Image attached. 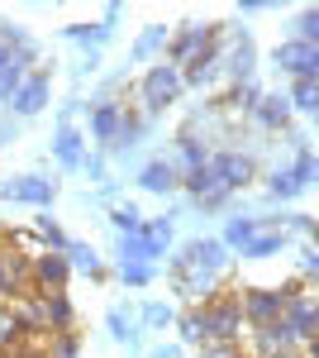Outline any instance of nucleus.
Returning a JSON list of instances; mask_svg holds the SVG:
<instances>
[{"label": "nucleus", "instance_id": "nucleus-1", "mask_svg": "<svg viewBox=\"0 0 319 358\" xmlns=\"http://www.w3.org/2000/svg\"><path fill=\"white\" fill-rule=\"evenodd\" d=\"M195 315H200V334H205V344H234L239 330H243L239 296H214V301H205Z\"/></svg>", "mask_w": 319, "mask_h": 358}, {"label": "nucleus", "instance_id": "nucleus-2", "mask_svg": "<svg viewBox=\"0 0 319 358\" xmlns=\"http://www.w3.org/2000/svg\"><path fill=\"white\" fill-rule=\"evenodd\" d=\"M181 91H186V77H181V67H172L167 57L148 67V77H143V115H162L167 106H177L181 101Z\"/></svg>", "mask_w": 319, "mask_h": 358}, {"label": "nucleus", "instance_id": "nucleus-3", "mask_svg": "<svg viewBox=\"0 0 319 358\" xmlns=\"http://www.w3.org/2000/svg\"><path fill=\"white\" fill-rule=\"evenodd\" d=\"M295 296H300V287H286V292H272V287L239 292L243 320H253V330H262V325H276V320H286V306H291Z\"/></svg>", "mask_w": 319, "mask_h": 358}, {"label": "nucleus", "instance_id": "nucleus-4", "mask_svg": "<svg viewBox=\"0 0 319 358\" xmlns=\"http://www.w3.org/2000/svg\"><path fill=\"white\" fill-rule=\"evenodd\" d=\"M214 29L219 24H181L177 34H172V43H167V62H172V67H186L191 57L210 53L214 48Z\"/></svg>", "mask_w": 319, "mask_h": 358}, {"label": "nucleus", "instance_id": "nucleus-5", "mask_svg": "<svg viewBox=\"0 0 319 358\" xmlns=\"http://www.w3.org/2000/svg\"><path fill=\"white\" fill-rule=\"evenodd\" d=\"M276 67L281 72H291L295 82H319V48L310 43H300V38H286V43H276Z\"/></svg>", "mask_w": 319, "mask_h": 358}, {"label": "nucleus", "instance_id": "nucleus-6", "mask_svg": "<svg viewBox=\"0 0 319 358\" xmlns=\"http://www.w3.org/2000/svg\"><path fill=\"white\" fill-rule=\"evenodd\" d=\"M224 263H229L224 239H191V244L172 258V273H186V268H210V273H219Z\"/></svg>", "mask_w": 319, "mask_h": 358}, {"label": "nucleus", "instance_id": "nucleus-7", "mask_svg": "<svg viewBox=\"0 0 319 358\" xmlns=\"http://www.w3.org/2000/svg\"><path fill=\"white\" fill-rule=\"evenodd\" d=\"M67 277H72L67 253H34V292H43V296L67 292Z\"/></svg>", "mask_w": 319, "mask_h": 358}, {"label": "nucleus", "instance_id": "nucleus-8", "mask_svg": "<svg viewBox=\"0 0 319 358\" xmlns=\"http://www.w3.org/2000/svg\"><path fill=\"white\" fill-rule=\"evenodd\" d=\"M210 167L219 172V182H224L229 192H243V187L258 177V167H253V158H248V153H214Z\"/></svg>", "mask_w": 319, "mask_h": 358}, {"label": "nucleus", "instance_id": "nucleus-9", "mask_svg": "<svg viewBox=\"0 0 319 358\" xmlns=\"http://www.w3.org/2000/svg\"><path fill=\"white\" fill-rule=\"evenodd\" d=\"M124 115H129V110H124L119 101H101V106L91 110V134L114 148V143H119V129H124Z\"/></svg>", "mask_w": 319, "mask_h": 358}, {"label": "nucleus", "instance_id": "nucleus-10", "mask_svg": "<svg viewBox=\"0 0 319 358\" xmlns=\"http://www.w3.org/2000/svg\"><path fill=\"white\" fill-rule=\"evenodd\" d=\"M138 187H143V192H153V196L177 192V187H181V167L167 163V158H153V163L138 172Z\"/></svg>", "mask_w": 319, "mask_h": 358}, {"label": "nucleus", "instance_id": "nucleus-11", "mask_svg": "<svg viewBox=\"0 0 319 358\" xmlns=\"http://www.w3.org/2000/svg\"><path fill=\"white\" fill-rule=\"evenodd\" d=\"M5 196H10V201H24V206H53L57 182H48V177H15V182L5 187Z\"/></svg>", "mask_w": 319, "mask_h": 358}, {"label": "nucleus", "instance_id": "nucleus-12", "mask_svg": "<svg viewBox=\"0 0 319 358\" xmlns=\"http://www.w3.org/2000/svg\"><path fill=\"white\" fill-rule=\"evenodd\" d=\"M286 330H291L295 344H305V339L319 330V306L310 301V296H295V301L286 306Z\"/></svg>", "mask_w": 319, "mask_h": 358}, {"label": "nucleus", "instance_id": "nucleus-13", "mask_svg": "<svg viewBox=\"0 0 319 358\" xmlns=\"http://www.w3.org/2000/svg\"><path fill=\"white\" fill-rule=\"evenodd\" d=\"M48 96H53V86H48V77L43 72H34V77H24V86L15 91V115H38L43 106H48Z\"/></svg>", "mask_w": 319, "mask_h": 358}, {"label": "nucleus", "instance_id": "nucleus-14", "mask_svg": "<svg viewBox=\"0 0 319 358\" xmlns=\"http://www.w3.org/2000/svg\"><path fill=\"white\" fill-rule=\"evenodd\" d=\"M214 287H219V273H210V268H186V273H177V292L181 296H191V301H214Z\"/></svg>", "mask_w": 319, "mask_h": 358}, {"label": "nucleus", "instance_id": "nucleus-15", "mask_svg": "<svg viewBox=\"0 0 319 358\" xmlns=\"http://www.w3.org/2000/svg\"><path fill=\"white\" fill-rule=\"evenodd\" d=\"M253 349L262 358H286L295 349L291 330H286V320H276V325H262V330H253Z\"/></svg>", "mask_w": 319, "mask_h": 358}, {"label": "nucleus", "instance_id": "nucleus-16", "mask_svg": "<svg viewBox=\"0 0 319 358\" xmlns=\"http://www.w3.org/2000/svg\"><path fill=\"white\" fill-rule=\"evenodd\" d=\"M53 158H57L62 167H67V172H72V167H86L81 129H72V124H62V129H57V138H53Z\"/></svg>", "mask_w": 319, "mask_h": 358}, {"label": "nucleus", "instance_id": "nucleus-17", "mask_svg": "<svg viewBox=\"0 0 319 358\" xmlns=\"http://www.w3.org/2000/svg\"><path fill=\"white\" fill-rule=\"evenodd\" d=\"M253 115H258L262 129H286L291 124V96H262Z\"/></svg>", "mask_w": 319, "mask_h": 358}, {"label": "nucleus", "instance_id": "nucleus-18", "mask_svg": "<svg viewBox=\"0 0 319 358\" xmlns=\"http://www.w3.org/2000/svg\"><path fill=\"white\" fill-rule=\"evenodd\" d=\"M219 62H224V53H219V43H214L210 53L191 57L186 67H181V77H186V86H205V82H214V72H219Z\"/></svg>", "mask_w": 319, "mask_h": 358}, {"label": "nucleus", "instance_id": "nucleus-19", "mask_svg": "<svg viewBox=\"0 0 319 358\" xmlns=\"http://www.w3.org/2000/svg\"><path fill=\"white\" fill-rule=\"evenodd\" d=\"M167 43H172V29L167 24H148L143 34H138V43H133V62H153Z\"/></svg>", "mask_w": 319, "mask_h": 358}, {"label": "nucleus", "instance_id": "nucleus-20", "mask_svg": "<svg viewBox=\"0 0 319 358\" xmlns=\"http://www.w3.org/2000/svg\"><path fill=\"white\" fill-rule=\"evenodd\" d=\"M258 234H267V220H258V215H239V220H229V229H224V248H248Z\"/></svg>", "mask_w": 319, "mask_h": 358}, {"label": "nucleus", "instance_id": "nucleus-21", "mask_svg": "<svg viewBox=\"0 0 319 358\" xmlns=\"http://www.w3.org/2000/svg\"><path fill=\"white\" fill-rule=\"evenodd\" d=\"M253 67H258V48H253V38L243 34L239 43H234V53H229V77H234V86L253 82Z\"/></svg>", "mask_w": 319, "mask_h": 358}, {"label": "nucleus", "instance_id": "nucleus-22", "mask_svg": "<svg viewBox=\"0 0 319 358\" xmlns=\"http://www.w3.org/2000/svg\"><path fill=\"white\" fill-rule=\"evenodd\" d=\"M20 339H24L20 310H15V306H0V354H5V349H20Z\"/></svg>", "mask_w": 319, "mask_h": 358}, {"label": "nucleus", "instance_id": "nucleus-23", "mask_svg": "<svg viewBox=\"0 0 319 358\" xmlns=\"http://www.w3.org/2000/svg\"><path fill=\"white\" fill-rule=\"evenodd\" d=\"M281 248H286V234H281V229H267V234H258L253 244L243 248V258L258 263V258H272V253H281Z\"/></svg>", "mask_w": 319, "mask_h": 358}, {"label": "nucleus", "instance_id": "nucleus-24", "mask_svg": "<svg viewBox=\"0 0 319 358\" xmlns=\"http://www.w3.org/2000/svg\"><path fill=\"white\" fill-rule=\"evenodd\" d=\"M267 192L276 196V201H295V196L305 192V187L295 182V172H291V167H276V172H272V182H267Z\"/></svg>", "mask_w": 319, "mask_h": 358}, {"label": "nucleus", "instance_id": "nucleus-25", "mask_svg": "<svg viewBox=\"0 0 319 358\" xmlns=\"http://www.w3.org/2000/svg\"><path fill=\"white\" fill-rule=\"evenodd\" d=\"M67 263H72V268H81V273H91V277H105V268H101V258H96V248H91V244H77V239H72Z\"/></svg>", "mask_w": 319, "mask_h": 358}, {"label": "nucleus", "instance_id": "nucleus-26", "mask_svg": "<svg viewBox=\"0 0 319 358\" xmlns=\"http://www.w3.org/2000/svg\"><path fill=\"white\" fill-rule=\"evenodd\" d=\"M110 224L119 229V239H129V234H143V215H138V206H114V215H110Z\"/></svg>", "mask_w": 319, "mask_h": 358}, {"label": "nucleus", "instance_id": "nucleus-27", "mask_svg": "<svg viewBox=\"0 0 319 358\" xmlns=\"http://www.w3.org/2000/svg\"><path fill=\"white\" fill-rule=\"evenodd\" d=\"M295 38L310 43V48H319V5H310V10L295 15Z\"/></svg>", "mask_w": 319, "mask_h": 358}, {"label": "nucleus", "instance_id": "nucleus-28", "mask_svg": "<svg viewBox=\"0 0 319 358\" xmlns=\"http://www.w3.org/2000/svg\"><path fill=\"white\" fill-rule=\"evenodd\" d=\"M291 106L305 115H319V82H295L291 86Z\"/></svg>", "mask_w": 319, "mask_h": 358}, {"label": "nucleus", "instance_id": "nucleus-29", "mask_svg": "<svg viewBox=\"0 0 319 358\" xmlns=\"http://www.w3.org/2000/svg\"><path fill=\"white\" fill-rule=\"evenodd\" d=\"M210 148H205V143H195V138H181V167H186V172H200V167H210Z\"/></svg>", "mask_w": 319, "mask_h": 358}, {"label": "nucleus", "instance_id": "nucleus-30", "mask_svg": "<svg viewBox=\"0 0 319 358\" xmlns=\"http://www.w3.org/2000/svg\"><path fill=\"white\" fill-rule=\"evenodd\" d=\"M24 77H29V67L20 62V57H15V62H10V67L0 72V101H15V91L24 86Z\"/></svg>", "mask_w": 319, "mask_h": 358}, {"label": "nucleus", "instance_id": "nucleus-31", "mask_svg": "<svg viewBox=\"0 0 319 358\" xmlns=\"http://www.w3.org/2000/svg\"><path fill=\"white\" fill-rule=\"evenodd\" d=\"M258 101H262V91L253 82H239L229 96H224V106H234V110H258Z\"/></svg>", "mask_w": 319, "mask_h": 358}, {"label": "nucleus", "instance_id": "nucleus-32", "mask_svg": "<svg viewBox=\"0 0 319 358\" xmlns=\"http://www.w3.org/2000/svg\"><path fill=\"white\" fill-rule=\"evenodd\" d=\"M143 129H148V115H124V129H119V143H114V148H133V143H138V138H143Z\"/></svg>", "mask_w": 319, "mask_h": 358}, {"label": "nucleus", "instance_id": "nucleus-33", "mask_svg": "<svg viewBox=\"0 0 319 358\" xmlns=\"http://www.w3.org/2000/svg\"><path fill=\"white\" fill-rule=\"evenodd\" d=\"M67 38H77V43H91V48H101L110 38L105 24H67Z\"/></svg>", "mask_w": 319, "mask_h": 358}, {"label": "nucleus", "instance_id": "nucleus-34", "mask_svg": "<svg viewBox=\"0 0 319 358\" xmlns=\"http://www.w3.org/2000/svg\"><path fill=\"white\" fill-rule=\"evenodd\" d=\"M291 172H295V182H300V187H315V182H319V158L300 148V158H295V167H291Z\"/></svg>", "mask_w": 319, "mask_h": 358}, {"label": "nucleus", "instance_id": "nucleus-35", "mask_svg": "<svg viewBox=\"0 0 319 358\" xmlns=\"http://www.w3.org/2000/svg\"><path fill=\"white\" fill-rule=\"evenodd\" d=\"M38 234H43L48 244H53V253H67V248H72V239H67V234L57 229V220H53V215H38Z\"/></svg>", "mask_w": 319, "mask_h": 358}, {"label": "nucleus", "instance_id": "nucleus-36", "mask_svg": "<svg viewBox=\"0 0 319 358\" xmlns=\"http://www.w3.org/2000/svg\"><path fill=\"white\" fill-rule=\"evenodd\" d=\"M105 325H110V334H114L119 344H133V339H138V334H133V320L124 315V310H110V315H105Z\"/></svg>", "mask_w": 319, "mask_h": 358}, {"label": "nucleus", "instance_id": "nucleus-37", "mask_svg": "<svg viewBox=\"0 0 319 358\" xmlns=\"http://www.w3.org/2000/svg\"><path fill=\"white\" fill-rule=\"evenodd\" d=\"M81 354V339L72 330L67 334H53V344H48V358H77Z\"/></svg>", "mask_w": 319, "mask_h": 358}, {"label": "nucleus", "instance_id": "nucleus-38", "mask_svg": "<svg viewBox=\"0 0 319 358\" xmlns=\"http://www.w3.org/2000/svg\"><path fill=\"white\" fill-rule=\"evenodd\" d=\"M119 277H124V287H148L153 282V263H124Z\"/></svg>", "mask_w": 319, "mask_h": 358}, {"label": "nucleus", "instance_id": "nucleus-39", "mask_svg": "<svg viewBox=\"0 0 319 358\" xmlns=\"http://www.w3.org/2000/svg\"><path fill=\"white\" fill-rule=\"evenodd\" d=\"M177 330H181V344H200V349H205V334H200V315H195V310L181 315V325H177Z\"/></svg>", "mask_w": 319, "mask_h": 358}, {"label": "nucleus", "instance_id": "nucleus-40", "mask_svg": "<svg viewBox=\"0 0 319 358\" xmlns=\"http://www.w3.org/2000/svg\"><path fill=\"white\" fill-rule=\"evenodd\" d=\"M143 325H148V330H162V325H172V306L153 301L148 310H143Z\"/></svg>", "mask_w": 319, "mask_h": 358}, {"label": "nucleus", "instance_id": "nucleus-41", "mask_svg": "<svg viewBox=\"0 0 319 358\" xmlns=\"http://www.w3.org/2000/svg\"><path fill=\"white\" fill-rule=\"evenodd\" d=\"M143 234L158 239V244H167V239H172V220H167V215H162V220H148V224H143Z\"/></svg>", "mask_w": 319, "mask_h": 358}, {"label": "nucleus", "instance_id": "nucleus-42", "mask_svg": "<svg viewBox=\"0 0 319 358\" xmlns=\"http://www.w3.org/2000/svg\"><path fill=\"white\" fill-rule=\"evenodd\" d=\"M200 358H243V354H239V344H205Z\"/></svg>", "mask_w": 319, "mask_h": 358}, {"label": "nucleus", "instance_id": "nucleus-43", "mask_svg": "<svg viewBox=\"0 0 319 358\" xmlns=\"http://www.w3.org/2000/svg\"><path fill=\"white\" fill-rule=\"evenodd\" d=\"M148 358H181V349H177V344H158Z\"/></svg>", "mask_w": 319, "mask_h": 358}, {"label": "nucleus", "instance_id": "nucleus-44", "mask_svg": "<svg viewBox=\"0 0 319 358\" xmlns=\"http://www.w3.org/2000/svg\"><path fill=\"white\" fill-rule=\"evenodd\" d=\"M305 273H319V248H305V263H300Z\"/></svg>", "mask_w": 319, "mask_h": 358}, {"label": "nucleus", "instance_id": "nucleus-45", "mask_svg": "<svg viewBox=\"0 0 319 358\" xmlns=\"http://www.w3.org/2000/svg\"><path fill=\"white\" fill-rule=\"evenodd\" d=\"M86 172H91V177L101 182V177H105V163H101V158H86Z\"/></svg>", "mask_w": 319, "mask_h": 358}, {"label": "nucleus", "instance_id": "nucleus-46", "mask_svg": "<svg viewBox=\"0 0 319 358\" xmlns=\"http://www.w3.org/2000/svg\"><path fill=\"white\" fill-rule=\"evenodd\" d=\"M305 354H310V358H319V330L310 334V339H305Z\"/></svg>", "mask_w": 319, "mask_h": 358}, {"label": "nucleus", "instance_id": "nucleus-47", "mask_svg": "<svg viewBox=\"0 0 319 358\" xmlns=\"http://www.w3.org/2000/svg\"><path fill=\"white\" fill-rule=\"evenodd\" d=\"M10 62H15V48H5V43H0V72H5Z\"/></svg>", "mask_w": 319, "mask_h": 358}, {"label": "nucleus", "instance_id": "nucleus-48", "mask_svg": "<svg viewBox=\"0 0 319 358\" xmlns=\"http://www.w3.org/2000/svg\"><path fill=\"white\" fill-rule=\"evenodd\" d=\"M310 239H315V248H319V224H310Z\"/></svg>", "mask_w": 319, "mask_h": 358}, {"label": "nucleus", "instance_id": "nucleus-49", "mask_svg": "<svg viewBox=\"0 0 319 358\" xmlns=\"http://www.w3.org/2000/svg\"><path fill=\"white\" fill-rule=\"evenodd\" d=\"M0 358H5V354H0Z\"/></svg>", "mask_w": 319, "mask_h": 358}]
</instances>
